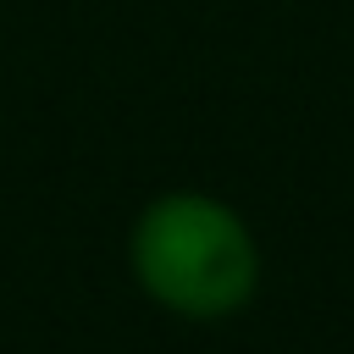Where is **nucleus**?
Wrapping results in <instances>:
<instances>
[{
  "label": "nucleus",
  "instance_id": "1",
  "mask_svg": "<svg viewBox=\"0 0 354 354\" xmlns=\"http://www.w3.org/2000/svg\"><path fill=\"white\" fill-rule=\"evenodd\" d=\"M127 260L138 288L177 321H227L260 288V249L243 216L210 194H160L138 210Z\"/></svg>",
  "mask_w": 354,
  "mask_h": 354
}]
</instances>
